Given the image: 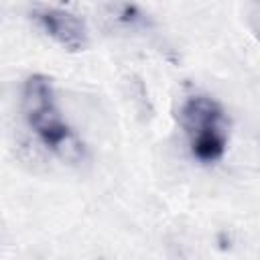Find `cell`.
Masks as SVG:
<instances>
[{"mask_svg": "<svg viewBox=\"0 0 260 260\" xmlns=\"http://www.w3.org/2000/svg\"><path fill=\"white\" fill-rule=\"evenodd\" d=\"M22 114L28 128L47 148L69 160L83 154V144L63 120L53 83L47 75L35 73L26 77L22 85Z\"/></svg>", "mask_w": 260, "mask_h": 260, "instance_id": "cell-1", "label": "cell"}, {"mask_svg": "<svg viewBox=\"0 0 260 260\" xmlns=\"http://www.w3.org/2000/svg\"><path fill=\"white\" fill-rule=\"evenodd\" d=\"M179 124L189 140L191 154L201 162H215L228 148V118L211 95H191L179 108Z\"/></svg>", "mask_w": 260, "mask_h": 260, "instance_id": "cell-2", "label": "cell"}, {"mask_svg": "<svg viewBox=\"0 0 260 260\" xmlns=\"http://www.w3.org/2000/svg\"><path fill=\"white\" fill-rule=\"evenodd\" d=\"M35 22L63 49L67 51H83L89 45V30L81 16L55 8V6H39L30 12Z\"/></svg>", "mask_w": 260, "mask_h": 260, "instance_id": "cell-3", "label": "cell"}]
</instances>
